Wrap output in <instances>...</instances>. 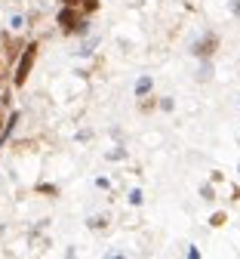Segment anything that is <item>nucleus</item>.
I'll return each instance as SVG.
<instances>
[{"instance_id": "20e7f679", "label": "nucleus", "mask_w": 240, "mask_h": 259, "mask_svg": "<svg viewBox=\"0 0 240 259\" xmlns=\"http://www.w3.org/2000/svg\"><path fill=\"white\" fill-rule=\"evenodd\" d=\"M225 222H228V216H225V213H216V216L210 219V225H213V229H222Z\"/></svg>"}, {"instance_id": "7ed1b4c3", "label": "nucleus", "mask_w": 240, "mask_h": 259, "mask_svg": "<svg viewBox=\"0 0 240 259\" xmlns=\"http://www.w3.org/2000/svg\"><path fill=\"white\" fill-rule=\"evenodd\" d=\"M216 47H219V37H216V34H210V37H203V40H197V44H194V56H203V59H207V56H213V53H216Z\"/></svg>"}, {"instance_id": "9b49d317", "label": "nucleus", "mask_w": 240, "mask_h": 259, "mask_svg": "<svg viewBox=\"0 0 240 259\" xmlns=\"http://www.w3.org/2000/svg\"><path fill=\"white\" fill-rule=\"evenodd\" d=\"M0 133H4V111H0Z\"/></svg>"}, {"instance_id": "f257e3e1", "label": "nucleus", "mask_w": 240, "mask_h": 259, "mask_svg": "<svg viewBox=\"0 0 240 259\" xmlns=\"http://www.w3.org/2000/svg\"><path fill=\"white\" fill-rule=\"evenodd\" d=\"M34 62H37V44H28L25 53H22V59H19V65H16V74H13L16 87H25V80H28V74L34 68Z\"/></svg>"}, {"instance_id": "6e6552de", "label": "nucleus", "mask_w": 240, "mask_h": 259, "mask_svg": "<svg viewBox=\"0 0 240 259\" xmlns=\"http://www.w3.org/2000/svg\"><path fill=\"white\" fill-rule=\"evenodd\" d=\"M37 191H43V194H56V188H53V185H37Z\"/></svg>"}, {"instance_id": "39448f33", "label": "nucleus", "mask_w": 240, "mask_h": 259, "mask_svg": "<svg viewBox=\"0 0 240 259\" xmlns=\"http://www.w3.org/2000/svg\"><path fill=\"white\" fill-rule=\"evenodd\" d=\"M148 90H151V80H148V77H142V80H139V87H135V93H139V96H145Z\"/></svg>"}, {"instance_id": "423d86ee", "label": "nucleus", "mask_w": 240, "mask_h": 259, "mask_svg": "<svg viewBox=\"0 0 240 259\" xmlns=\"http://www.w3.org/2000/svg\"><path fill=\"white\" fill-rule=\"evenodd\" d=\"M83 10H86V13H95V10H99V0H83Z\"/></svg>"}, {"instance_id": "0eeeda50", "label": "nucleus", "mask_w": 240, "mask_h": 259, "mask_svg": "<svg viewBox=\"0 0 240 259\" xmlns=\"http://www.w3.org/2000/svg\"><path fill=\"white\" fill-rule=\"evenodd\" d=\"M216 198V191H213V185H207V188H203V201H213Z\"/></svg>"}, {"instance_id": "f03ea898", "label": "nucleus", "mask_w": 240, "mask_h": 259, "mask_svg": "<svg viewBox=\"0 0 240 259\" xmlns=\"http://www.w3.org/2000/svg\"><path fill=\"white\" fill-rule=\"evenodd\" d=\"M59 25H62L65 34H77V31H83V16H80L74 7H65V10L59 13Z\"/></svg>"}, {"instance_id": "1a4fd4ad", "label": "nucleus", "mask_w": 240, "mask_h": 259, "mask_svg": "<svg viewBox=\"0 0 240 259\" xmlns=\"http://www.w3.org/2000/svg\"><path fill=\"white\" fill-rule=\"evenodd\" d=\"M231 10H234V13L240 16V0H234V4H231Z\"/></svg>"}, {"instance_id": "9d476101", "label": "nucleus", "mask_w": 240, "mask_h": 259, "mask_svg": "<svg viewBox=\"0 0 240 259\" xmlns=\"http://www.w3.org/2000/svg\"><path fill=\"white\" fill-rule=\"evenodd\" d=\"M80 4V0H65V7H77Z\"/></svg>"}]
</instances>
